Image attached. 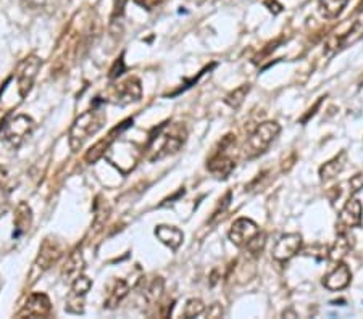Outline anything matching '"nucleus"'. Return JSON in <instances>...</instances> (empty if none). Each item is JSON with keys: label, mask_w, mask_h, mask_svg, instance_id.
<instances>
[{"label": "nucleus", "mask_w": 363, "mask_h": 319, "mask_svg": "<svg viewBox=\"0 0 363 319\" xmlns=\"http://www.w3.org/2000/svg\"><path fill=\"white\" fill-rule=\"evenodd\" d=\"M186 139L187 130L183 123H175V125L164 123V125L155 127L154 134L150 136L145 158L149 161H160L166 156L175 155L186 144Z\"/></svg>", "instance_id": "f257e3e1"}, {"label": "nucleus", "mask_w": 363, "mask_h": 319, "mask_svg": "<svg viewBox=\"0 0 363 319\" xmlns=\"http://www.w3.org/2000/svg\"><path fill=\"white\" fill-rule=\"evenodd\" d=\"M99 104L100 100H96L91 110L85 111V113L78 116L75 123H73L68 142H70V149L75 154L80 152L89 139L96 136V134L104 127L105 121H107V113H105L104 108H100Z\"/></svg>", "instance_id": "f03ea898"}, {"label": "nucleus", "mask_w": 363, "mask_h": 319, "mask_svg": "<svg viewBox=\"0 0 363 319\" xmlns=\"http://www.w3.org/2000/svg\"><path fill=\"white\" fill-rule=\"evenodd\" d=\"M228 237L236 247L245 250L252 256H259L266 244L265 232H262L259 225L249 218H239L234 221Z\"/></svg>", "instance_id": "7ed1b4c3"}, {"label": "nucleus", "mask_w": 363, "mask_h": 319, "mask_svg": "<svg viewBox=\"0 0 363 319\" xmlns=\"http://www.w3.org/2000/svg\"><path fill=\"white\" fill-rule=\"evenodd\" d=\"M281 132V126L276 121H265L259 125L250 134L244 145V156L247 160H254L257 156L264 155L275 139Z\"/></svg>", "instance_id": "20e7f679"}, {"label": "nucleus", "mask_w": 363, "mask_h": 319, "mask_svg": "<svg viewBox=\"0 0 363 319\" xmlns=\"http://www.w3.org/2000/svg\"><path fill=\"white\" fill-rule=\"evenodd\" d=\"M36 130V123L27 115H18L10 120L2 130V141L12 149H20Z\"/></svg>", "instance_id": "39448f33"}, {"label": "nucleus", "mask_w": 363, "mask_h": 319, "mask_svg": "<svg viewBox=\"0 0 363 319\" xmlns=\"http://www.w3.org/2000/svg\"><path fill=\"white\" fill-rule=\"evenodd\" d=\"M233 142V136H226L221 142V149L215 152L207 163V170H209L211 175L216 179H226L231 175L236 168V161H234L230 155H228V147H230Z\"/></svg>", "instance_id": "423d86ee"}, {"label": "nucleus", "mask_w": 363, "mask_h": 319, "mask_svg": "<svg viewBox=\"0 0 363 319\" xmlns=\"http://www.w3.org/2000/svg\"><path fill=\"white\" fill-rule=\"evenodd\" d=\"M41 65L42 61L41 58L36 57V55H30V57H26L18 65V70H16V81H18V92L21 99H25L26 95L31 92L37 77V73L41 70Z\"/></svg>", "instance_id": "0eeeda50"}, {"label": "nucleus", "mask_w": 363, "mask_h": 319, "mask_svg": "<svg viewBox=\"0 0 363 319\" xmlns=\"http://www.w3.org/2000/svg\"><path fill=\"white\" fill-rule=\"evenodd\" d=\"M300 249H302V236L295 232L286 234V236L279 237L271 255L278 263H288L299 254Z\"/></svg>", "instance_id": "6e6552de"}, {"label": "nucleus", "mask_w": 363, "mask_h": 319, "mask_svg": "<svg viewBox=\"0 0 363 319\" xmlns=\"http://www.w3.org/2000/svg\"><path fill=\"white\" fill-rule=\"evenodd\" d=\"M63 255V247H61L60 240L47 237L44 240L41 249H39V255L36 258V270H39L41 273L47 271L50 266H54L55 263L60 260V256Z\"/></svg>", "instance_id": "1a4fd4ad"}, {"label": "nucleus", "mask_w": 363, "mask_h": 319, "mask_svg": "<svg viewBox=\"0 0 363 319\" xmlns=\"http://www.w3.org/2000/svg\"><path fill=\"white\" fill-rule=\"evenodd\" d=\"M133 125V120H126V121H123L120 126H116L115 130H111L110 131V134L105 139H102V141H99L97 144H94L91 149L87 150L86 152V155H85V160H86V163H89V165H94V163H97V161L102 158V156H105V154L109 152L110 150V147H111V144L115 142V137L118 136L120 132H123L126 130V127H130Z\"/></svg>", "instance_id": "9d476101"}, {"label": "nucleus", "mask_w": 363, "mask_h": 319, "mask_svg": "<svg viewBox=\"0 0 363 319\" xmlns=\"http://www.w3.org/2000/svg\"><path fill=\"white\" fill-rule=\"evenodd\" d=\"M142 97V87L141 81L136 80V77H130V80L120 82L118 86L115 87L113 94V104L116 105H130L134 102H139Z\"/></svg>", "instance_id": "9b49d317"}, {"label": "nucleus", "mask_w": 363, "mask_h": 319, "mask_svg": "<svg viewBox=\"0 0 363 319\" xmlns=\"http://www.w3.org/2000/svg\"><path fill=\"white\" fill-rule=\"evenodd\" d=\"M52 311V304L46 294H31L18 313V318H46Z\"/></svg>", "instance_id": "f8f14e48"}, {"label": "nucleus", "mask_w": 363, "mask_h": 319, "mask_svg": "<svg viewBox=\"0 0 363 319\" xmlns=\"http://www.w3.org/2000/svg\"><path fill=\"white\" fill-rule=\"evenodd\" d=\"M363 221V206L359 199H349L339 211V226L343 229L360 227Z\"/></svg>", "instance_id": "ddd939ff"}, {"label": "nucleus", "mask_w": 363, "mask_h": 319, "mask_svg": "<svg viewBox=\"0 0 363 319\" xmlns=\"http://www.w3.org/2000/svg\"><path fill=\"white\" fill-rule=\"evenodd\" d=\"M352 281V273L349 270V266L345 263H338V266L334 270L326 274L325 279H323V285L325 289L331 290V292H339L347 287Z\"/></svg>", "instance_id": "4468645a"}, {"label": "nucleus", "mask_w": 363, "mask_h": 319, "mask_svg": "<svg viewBox=\"0 0 363 319\" xmlns=\"http://www.w3.org/2000/svg\"><path fill=\"white\" fill-rule=\"evenodd\" d=\"M85 256H82L81 249L73 250L68 260H66L63 270H61V277L68 279V281H75L78 276H81L82 271H85Z\"/></svg>", "instance_id": "2eb2a0df"}, {"label": "nucleus", "mask_w": 363, "mask_h": 319, "mask_svg": "<svg viewBox=\"0 0 363 319\" xmlns=\"http://www.w3.org/2000/svg\"><path fill=\"white\" fill-rule=\"evenodd\" d=\"M130 292V285L123 279H115L107 287V296H105L104 306L109 308V310H113V308L118 306L123 299Z\"/></svg>", "instance_id": "dca6fc26"}, {"label": "nucleus", "mask_w": 363, "mask_h": 319, "mask_svg": "<svg viewBox=\"0 0 363 319\" xmlns=\"http://www.w3.org/2000/svg\"><path fill=\"white\" fill-rule=\"evenodd\" d=\"M32 225V211L30 208V205L26 201H21V204L16 206L15 213V232L13 237L18 239L30 231V227Z\"/></svg>", "instance_id": "f3484780"}, {"label": "nucleus", "mask_w": 363, "mask_h": 319, "mask_svg": "<svg viewBox=\"0 0 363 319\" xmlns=\"http://www.w3.org/2000/svg\"><path fill=\"white\" fill-rule=\"evenodd\" d=\"M155 236H157L161 244H165L173 251L180 249V245L184 240V234L175 226H159L155 229Z\"/></svg>", "instance_id": "a211bd4d"}, {"label": "nucleus", "mask_w": 363, "mask_h": 319, "mask_svg": "<svg viewBox=\"0 0 363 319\" xmlns=\"http://www.w3.org/2000/svg\"><path fill=\"white\" fill-rule=\"evenodd\" d=\"M345 158H347V155L345 152H340L339 155L334 156L333 160L326 161L325 165L320 168V179L323 182H328L331 181V179L336 177L338 175H340L345 166Z\"/></svg>", "instance_id": "6ab92c4d"}, {"label": "nucleus", "mask_w": 363, "mask_h": 319, "mask_svg": "<svg viewBox=\"0 0 363 319\" xmlns=\"http://www.w3.org/2000/svg\"><path fill=\"white\" fill-rule=\"evenodd\" d=\"M349 0H318V8L320 13L328 20H336L347 7Z\"/></svg>", "instance_id": "aec40b11"}, {"label": "nucleus", "mask_w": 363, "mask_h": 319, "mask_svg": "<svg viewBox=\"0 0 363 319\" xmlns=\"http://www.w3.org/2000/svg\"><path fill=\"white\" fill-rule=\"evenodd\" d=\"M350 250V240H349V234L345 232V229L339 232V237L334 244V247L329 251V256L333 260H340L344 255H347V251Z\"/></svg>", "instance_id": "412c9836"}, {"label": "nucleus", "mask_w": 363, "mask_h": 319, "mask_svg": "<svg viewBox=\"0 0 363 319\" xmlns=\"http://www.w3.org/2000/svg\"><path fill=\"white\" fill-rule=\"evenodd\" d=\"M249 91H250L249 84H242L241 87L234 89L233 92H230V94L226 95V97H225V104L230 105L231 108L238 110L239 106H241V105L244 104V99H245V95L249 94Z\"/></svg>", "instance_id": "4be33fe9"}, {"label": "nucleus", "mask_w": 363, "mask_h": 319, "mask_svg": "<svg viewBox=\"0 0 363 319\" xmlns=\"http://www.w3.org/2000/svg\"><path fill=\"white\" fill-rule=\"evenodd\" d=\"M92 287V281L86 276H78L75 281L71 284V295H76V296H86L89 290Z\"/></svg>", "instance_id": "5701e85b"}, {"label": "nucleus", "mask_w": 363, "mask_h": 319, "mask_svg": "<svg viewBox=\"0 0 363 319\" xmlns=\"http://www.w3.org/2000/svg\"><path fill=\"white\" fill-rule=\"evenodd\" d=\"M204 311H205L204 301L199 299H191L186 301V305H184L183 315H184V318H197L202 315Z\"/></svg>", "instance_id": "b1692460"}, {"label": "nucleus", "mask_w": 363, "mask_h": 319, "mask_svg": "<svg viewBox=\"0 0 363 319\" xmlns=\"http://www.w3.org/2000/svg\"><path fill=\"white\" fill-rule=\"evenodd\" d=\"M128 0H115L113 4V12H111L110 16V27L111 32L116 31V25L121 23L123 16H125V7H126Z\"/></svg>", "instance_id": "393cba45"}, {"label": "nucleus", "mask_w": 363, "mask_h": 319, "mask_svg": "<svg viewBox=\"0 0 363 319\" xmlns=\"http://www.w3.org/2000/svg\"><path fill=\"white\" fill-rule=\"evenodd\" d=\"M12 184H10V175L5 168H0V197H7L12 192Z\"/></svg>", "instance_id": "a878e982"}, {"label": "nucleus", "mask_w": 363, "mask_h": 319, "mask_svg": "<svg viewBox=\"0 0 363 319\" xmlns=\"http://www.w3.org/2000/svg\"><path fill=\"white\" fill-rule=\"evenodd\" d=\"M161 290H164V281H161V277H157L149 285V289L145 290V296L150 300H157L161 295Z\"/></svg>", "instance_id": "bb28decb"}, {"label": "nucleus", "mask_w": 363, "mask_h": 319, "mask_svg": "<svg viewBox=\"0 0 363 319\" xmlns=\"http://www.w3.org/2000/svg\"><path fill=\"white\" fill-rule=\"evenodd\" d=\"M123 71H125V61H123V55L121 57L115 61L113 68L110 70V80H115V77H118L120 75H123Z\"/></svg>", "instance_id": "cd10ccee"}, {"label": "nucleus", "mask_w": 363, "mask_h": 319, "mask_svg": "<svg viewBox=\"0 0 363 319\" xmlns=\"http://www.w3.org/2000/svg\"><path fill=\"white\" fill-rule=\"evenodd\" d=\"M136 2L139 4V5H142L144 8H147V10H152L155 5H159L161 0H136Z\"/></svg>", "instance_id": "c85d7f7f"}]
</instances>
